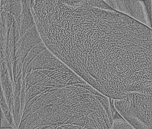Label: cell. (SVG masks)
<instances>
[{
	"instance_id": "obj_1",
	"label": "cell",
	"mask_w": 152,
	"mask_h": 129,
	"mask_svg": "<svg viewBox=\"0 0 152 129\" xmlns=\"http://www.w3.org/2000/svg\"><path fill=\"white\" fill-rule=\"evenodd\" d=\"M152 94L129 93L121 99H113L117 112L135 129H152Z\"/></svg>"
},
{
	"instance_id": "obj_2",
	"label": "cell",
	"mask_w": 152,
	"mask_h": 129,
	"mask_svg": "<svg viewBox=\"0 0 152 129\" xmlns=\"http://www.w3.org/2000/svg\"><path fill=\"white\" fill-rule=\"evenodd\" d=\"M104 1L114 10L128 15L151 29V22L149 18L144 1Z\"/></svg>"
},
{
	"instance_id": "obj_3",
	"label": "cell",
	"mask_w": 152,
	"mask_h": 129,
	"mask_svg": "<svg viewBox=\"0 0 152 129\" xmlns=\"http://www.w3.org/2000/svg\"><path fill=\"white\" fill-rule=\"evenodd\" d=\"M112 129H135L122 117L113 118Z\"/></svg>"
},
{
	"instance_id": "obj_4",
	"label": "cell",
	"mask_w": 152,
	"mask_h": 129,
	"mask_svg": "<svg viewBox=\"0 0 152 129\" xmlns=\"http://www.w3.org/2000/svg\"><path fill=\"white\" fill-rule=\"evenodd\" d=\"M78 17L77 18L78 19H80V18H81V17H80V16H79V17Z\"/></svg>"
}]
</instances>
